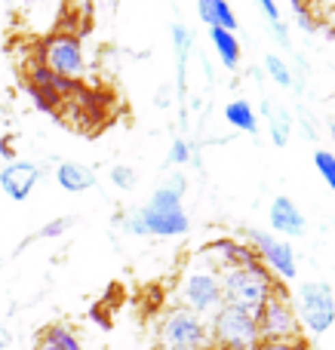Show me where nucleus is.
Listing matches in <instances>:
<instances>
[{"label":"nucleus","instance_id":"obj_1","mask_svg":"<svg viewBox=\"0 0 335 350\" xmlns=\"http://www.w3.org/2000/svg\"><path fill=\"white\" fill-rule=\"evenodd\" d=\"M277 286L280 283L271 277V271L262 261L252 267H237V271L222 273V295H225V304L252 310V314L262 310V304L274 295Z\"/></svg>","mask_w":335,"mask_h":350},{"label":"nucleus","instance_id":"obj_2","mask_svg":"<svg viewBox=\"0 0 335 350\" xmlns=\"http://www.w3.org/2000/svg\"><path fill=\"white\" fill-rule=\"evenodd\" d=\"M209 341L219 350H256L262 345L256 314L234 304H222L209 317Z\"/></svg>","mask_w":335,"mask_h":350},{"label":"nucleus","instance_id":"obj_3","mask_svg":"<svg viewBox=\"0 0 335 350\" xmlns=\"http://www.w3.org/2000/svg\"><path fill=\"white\" fill-rule=\"evenodd\" d=\"M178 308L191 310L203 320V317H213L215 310L225 304L222 295V273L213 271L209 265H194L188 267V273L178 283Z\"/></svg>","mask_w":335,"mask_h":350},{"label":"nucleus","instance_id":"obj_4","mask_svg":"<svg viewBox=\"0 0 335 350\" xmlns=\"http://www.w3.org/2000/svg\"><path fill=\"white\" fill-rule=\"evenodd\" d=\"M299 326L311 335H323L335 326V292L323 280H308L299 286Z\"/></svg>","mask_w":335,"mask_h":350},{"label":"nucleus","instance_id":"obj_5","mask_svg":"<svg viewBox=\"0 0 335 350\" xmlns=\"http://www.w3.org/2000/svg\"><path fill=\"white\" fill-rule=\"evenodd\" d=\"M160 345L163 350H209V326L197 314L185 308H172L160 323Z\"/></svg>","mask_w":335,"mask_h":350},{"label":"nucleus","instance_id":"obj_6","mask_svg":"<svg viewBox=\"0 0 335 350\" xmlns=\"http://www.w3.org/2000/svg\"><path fill=\"white\" fill-rule=\"evenodd\" d=\"M258 320V335L262 341H295L299 338V317L289 301V295L277 286V292L262 304V310L256 314Z\"/></svg>","mask_w":335,"mask_h":350},{"label":"nucleus","instance_id":"obj_7","mask_svg":"<svg viewBox=\"0 0 335 350\" xmlns=\"http://www.w3.org/2000/svg\"><path fill=\"white\" fill-rule=\"evenodd\" d=\"M40 65L62 80H71V83L80 80L83 77V46H80V37L53 34L49 40H43Z\"/></svg>","mask_w":335,"mask_h":350},{"label":"nucleus","instance_id":"obj_8","mask_svg":"<svg viewBox=\"0 0 335 350\" xmlns=\"http://www.w3.org/2000/svg\"><path fill=\"white\" fill-rule=\"evenodd\" d=\"M250 249L256 252V258L271 271V277L277 283H293L299 273V261H295V249L286 240L268 234V230H250Z\"/></svg>","mask_w":335,"mask_h":350},{"label":"nucleus","instance_id":"obj_9","mask_svg":"<svg viewBox=\"0 0 335 350\" xmlns=\"http://www.w3.org/2000/svg\"><path fill=\"white\" fill-rule=\"evenodd\" d=\"M200 258L219 273L258 265V258H256V252L250 249V243H240V240H215V243H209V246L200 252Z\"/></svg>","mask_w":335,"mask_h":350},{"label":"nucleus","instance_id":"obj_10","mask_svg":"<svg viewBox=\"0 0 335 350\" xmlns=\"http://www.w3.org/2000/svg\"><path fill=\"white\" fill-rule=\"evenodd\" d=\"M40 181V166L28 163V160H10L6 166H0V187L10 200L22 203L31 197V191Z\"/></svg>","mask_w":335,"mask_h":350},{"label":"nucleus","instance_id":"obj_11","mask_svg":"<svg viewBox=\"0 0 335 350\" xmlns=\"http://www.w3.org/2000/svg\"><path fill=\"white\" fill-rule=\"evenodd\" d=\"M268 221H271V230H274V234H280V237H286V240H295V237H305L308 234L305 215H302V209L289 197H274V200H271Z\"/></svg>","mask_w":335,"mask_h":350},{"label":"nucleus","instance_id":"obj_12","mask_svg":"<svg viewBox=\"0 0 335 350\" xmlns=\"http://www.w3.org/2000/svg\"><path fill=\"white\" fill-rule=\"evenodd\" d=\"M135 218H139L145 237H182L191 228L185 209L182 212H151L148 206H142V209H135Z\"/></svg>","mask_w":335,"mask_h":350},{"label":"nucleus","instance_id":"obj_13","mask_svg":"<svg viewBox=\"0 0 335 350\" xmlns=\"http://www.w3.org/2000/svg\"><path fill=\"white\" fill-rule=\"evenodd\" d=\"M55 181H59L62 191L68 193H80L96 187V170L86 163H74V160H65V163L55 166Z\"/></svg>","mask_w":335,"mask_h":350},{"label":"nucleus","instance_id":"obj_14","mask_svg":"<svg viewBox=\"0 0 335 350\" xmlns=\"http://www.w3.org/2000/svg\"><path fill=\"white\" fill-rule=\"evenodd\" d=\"M262 114L268 117L271 142H274L277 148H286V145H289V135H293V114H289L283 105L277 108L271 98H265V102H262Z\"/></svg>","mask_w":335,"mask_h":350},{"label":"nucleus","instance_id":"obj_15","mask_svg":"<svg viewBox=\"0 0 335 350\" xmlns=\"http://www.w3.org/2000/svg\"><path fill=\"white\" fill-rule=\"evenodd\" d=\"M209 40H213L215 53H219V62L228 68V71H237L240 68V55H243V49H240V40L231 34V31H222V28H209Z\"/></svg>","mask_w":335,"mask_h":350},{"label":"nucleus","instance_id":"obj_16","mask_svg":"<svg viewBox=\"0 0 335 350\" xmlns=\"http://www.w3.org/2000/svg\"><path fill=\"white\" fill-rule=\"evenodd\" d=\"M225 120H228V126L240 129V133H250V135L258 133V114L246 98H231L225 105Z\"/></svg>","mask_w":335,"mask_h":350},{"label":"nucleus","instance_id":"obj_17","mask_svg":"<svg viewBox=\"0 0 335 350\" xmlns=\"http://www.w3.org/2000/svg\"><path fill=\"white\" fill-rule=\"evenodd\" d=\"M172 46H176V62H178V90H185V65L191 55V31L185 25H172Z\"/></svg>","mask_w":335,"mask_h":350},{"label":"nucleus","instance_id":"obj_18","mask_svg":"<svg viewBox=\"0 0 335 350\" xmlns=\"http://www.w3.org/2000/svg\"><path fill=\"white\" fill-rule=\"evenodd\" d=\"M46 345H53L55 350H83V345H80V338L71 332L68 326H62V323H55V326H49L46 332H43V338Z\"/></svg>","mask_w":335,"mask_h":350},{"label":"nucleus","instance_id":"obj_19","mask_svg":"<svg viewBox=\"0 0 335 350\" xmlns=\"http://www.w3.org/2000/svg\"><path fill=\"white\" fill-rule=\"evenodd\" d=\"M265 71H268V77L274 80L277 86H283V90H293V86H295L293 71H289V65H286V62H283L277 53H268V55H265Z\"/></svg>","mask_w":335,"mask_h":350},{"label":"nucleus","instance_id":"obj_20","mask_svg":"<svg viewBox=\"0 0 335 350\" xmlns=\"http://www.w3.org/2000/svg\"><path fill=\"white\" fill-rule=\"evenodd\" d=\"M213 18H215V25L213 28H222V31H237L240 25H237V12L231 10V6L225 3V0H213Z\"/></svg>","mask_w":335,"mask_h":350},{"label":"nucleus","instance_id":"obj_21","mask_svg":"<svg viewBox=\"0 0 335 350\" xmlns=\"http://www.w3.org/2000/svg\"><path fill=\"white\" fill-rule=\"evenodd\" d=\"M314 166H317L320 178L330 185V191H335V154L326 151V148H320V151H314Z\"/></svg>","mask_w":335,"mask_h":350},{"label":"nucleus","instance_id":"obj_22","mask_svg":"<svg viewBox=\"0 0 335 350\" xmlns=\"http://www.w3.org/2000/svg\"><path fill=\"white\" fill-rule=\"evenodd\" d=\"M111 181H114L120 191H133L135 187V170H129V166H114V170H111Z\"/></svg>","mask_w":335,"mask_h":350},{"label":"nucleus","instance_id":"obj_23","mask_svg":"<svg viewBox=\"0 0 335 350\" xmlns=\"http://www.w3.org/2000/svg\"><path fill=\"white\" fill-rule=\"evenodd\" d=\"M191 160V145L185 139H176L172 142V148H170V163L172 166H185Z\"/></svg>","mask_w":335,"mask_h":350},{"label":"nucleus","instance_id":"obj_24","mask_svg":"<svg viewBox=\"0 0 335 350\" xmlns=\"http://www.w3.org/2000/svg\"><path fill=\"white\" fill-rule=\"evenodd\" d=\"M68 228H71V218H55V221H49L46 228H40V237L43 240H49V237H62Z\"/></svg>","mask_w":335,"mask_h":350},{"label":"nucleus","instance_id":"obj_25","mask_svg":"<svg viewBox=\"0 0 335 350\" xmlns=\"http://www.w3.org/2000/svg\"><path fill=\"white\" fill-rule=\"evenodd\" d=\"M256 350H308V347L302 338H295V341H262Z\"/></svg>","mask_w":335,"mask_h":350},{"label":"nucleus","instance_id":"obj_26","mask_svg":"<svg viewBox=\"0 0 335 350\" xmlns=\"http://www.w3.org/2000/svg\"><path fill=\"white\" fill-rule=\"evenodd\" d=\"M271 31H274V37L280 40V46H283V49H293V40H289V28H286V22H283V18H280V22L271 25Z\"/></svg>","mask_w":335,"mask_h":350},{"label":"nucleus","instance_id":"obj_27","mask_svg":"<svg viewBox=\"0 0 335 350\" xmlns=\"http://www.w3.org/2000/svg\"><path fill=\"white\" fill-rule=\"evenodd\" d=\"M258 10L265 12V18H268V25H274V22H280V10H277L271 0H258Z\"/></svg>","mask_w":335,"mask_h":350},{"label":"nucleus","instance_id":"obj_28","mask_svg":"<svg viewBox=\"0 0 335 350\" xmlns=\"http://www.w3.org/2000/svg\"><path fill=\"white\" fill-rule=\"evenodd\" d=\"M293 12H295V16H299L302 28H305V31H314V18L308 16V10H305V6H302V3H293Z\"/></svg>","mask_w":335,"mask_h":350},{"label":"nucleus","instance_id":"obj_29","mask_svg":"<svg viewBox=\"0 0 335 350\" xmlns=\"http://www.w3.org/2000/svg\"><path fill=\"white\" fill-rule=\"evenodd\" d=\"M302 133H305V135H308V139H311V142H314V139H317V129H314L311 117H308V114H305V111H302Z\"/></svg>","mask_w":335,"mask_h":350},{"label":"nucleus","instance_id":"obj_30","mask_svg":"<svg viewBox=\"0 0 335 350\" xmlns=\"http://www.w3.org/2000/svg\"><path fill=\"white\" fill-rule=\"evenodd\" d=\"M37 350H55L53 345H46V341H40V345H37Z\"/></svg>","mask_w":335,"mask_h":350},{"label":"nucleus","instance_id":"obj_31","mask_svg":"<svg viewBox=\"0 0 335 350\" xmlns=\"http://www.w3.org/2000/svg\"><path fill=\"white\" fill-rule=\"evenodd\" d=\"M332 139H335V126H332Z\"/></svg>","mask_w":335,"mask_h":350}]
</instances>
